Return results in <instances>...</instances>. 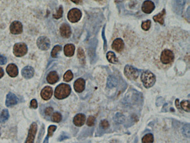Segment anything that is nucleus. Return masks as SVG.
<instances>
[{
    "label": "nucleus",
    "mask_w": 190,
    "mask_h": 143,
    "mask_svg": "<svg viewBox=\"0 0 190 143\" xmlns=\"http://www.w3.org/2000/svg\"><path fill=\"white\" fill-rule=\"evenodd\" d=\"M22 75L25 79H29L33 77L34 75V70L31 66H26L22 70Z\"/></svg>",
    "instance_id": "obj_17"
},
{
    "label": "nucleus",
    "mask_w": 190,
    "mask_h": 143,
    "mask_svg": "<svg viewBox=\"0 0 190 143\" xmlns=\"http://www.w3.org/2000/svg\"><path fill=\"white\" fill-rule=\"evenodd\" d=\"M61 47L59 45H56L53 48V50L51 51V56L54 58H57L58 53L61 50Z\"/></svg>",
    "instance_id": "obj_30"
},
{
    "label": "nucleus",
    "mask_w": 190,
    "mask_h": 143,
    "mask_svg": "<svg viewBox=\"0 0 190 143\" xmlns=\"http://www.w3.org/2000/svg\"><path fill=\"white\" fill-rule=\"evenodd\" d=\"M143 143H153V135L152 134H147L145 135L142 138Z\"/></svg>",
    "instance_id": "obj_27"
},
{
    "label": "nucleus",
    "mask_w": 190,
    "mask_h": 143,
    "mask_svg": "<svg viewBox=\"0 0 190 143\" xmlns=\"http://www.w3.org/2000/svg\"><path fill=\"white\" fill-rule=\"evenodd\" d=\"M53 91L52 88L50 86H45L41 92V96L44 100H48L53 95Z\"/></svg>",
    "instance_id": "obj_16"
},
{
    "label": "nucleus",
    "mask_w": 190,
    "mask_h": 143,
    "mask_svg": "<svg viewBox=\"0 0 190 143\" xmlns=\"http://www.w3.org/2000/svg\"><path fill=\"white\" fill-rule=\"evenodd\" d=\"M112 48L116 52L121 53L123 50L124 48V42L121 39H116L114 40L112 45Z\"/></svg>",
    "instance_id": "obj_11"
},
{
    "label": "nucleus",
    "mask_w": 190,
    "mask_h": 143,
    "mask_svg": "<svg viewBox=\"0 0 190 143\" xmlns=\"http://www.w3.org/2000/svg\"><path fill=\"white\" fill-rule=\"evenodd\" d=\"M63 9L62 6H60L57 11V12L55 14L53 15V17H54V18L56 19H60L63 16Z\"/></svg>",
    "instance_id": "obj_34"
},
{
    "label": "nucleus",
    "mask_w": 190,
    "mask_h": 143,
    "mask_svg": "<svg viewBox=\"0 0 190 143\" xmlns=\"http://www.w3.org/2000/svg\"><path fill=\"white\" fill-rule=\"evenodd\" d=\"M37 124L36 122H33L30 127L29 134L25 143H34V139L37 131Z\"/></svg>",
    "instance_id": "obj_8"
},
{
    "label": "nucleus",
    "mask_w": 190,
    "mask_h": 143,
    "mask_svg": "<svg viewBox=\"0 0 190 143\" xmlns=\"http://www.w3.org/2000/svg\"><path fill=\"white\" fill-rule=\"evenodd\" d=\"M7 62V58L5 56L0 55V65H5Z\"/></svg>",
    "instance_id": "obj_41"
},
{
    "label": "nucleus",
    "mask_w": 190,
    "mask_h": 143,
    "mask_svg": "<svg viewBox=\"0 0 190 143\" xmlns=\"http://www.w3.org/2000/svg\"><path fill=\"white\" fill-rule=\"evenodd\" d=\"M56 129V127L55 125H51L49 127H48V135L45 139L43 143H48V140L49 138L53 136V133L55 132Z\"/></svg>",
    "instance_id": "obj_24"
},
{
    "label": "nucleus",
    "mask_w": 190,
    "mask_h": 143,
    "mask_svg": "<svg viewBox=\"0 0 190 143\" xmlns=\"http://www.w3.org/2000/svg\"><path fill=\"white\" fill-rule=\"evenodd\" d=\"M117 85V80L113 76H109L107 81V86L109 88H112L116 86Z\"/></svg>",
    "instance_id": "obj_25"
},
{
    "label": "nucleus",
    "mask_w": 190,
    "mask_h": 143,
    "mask_svg": "<svg viewBox=\"0 0 190 143\" xmlns=\"http://www.w3.org/2000/svg\"><path fill=\"white\" fill-rule=\"evenodd\" d=\"M107 58L108 59V60L112 64H116L118 61L115 53L112 51H109L107 53Z\"/></svg>",
    "instance_id": "obj_23"
},
{
    "label": "nucleus",
    "mask_w": 190,
    "mask_h": 143,
    "mask_svg": "<svg viewBox=\"0 0 190 143\" xmlns=\"http://www.w3.org/2000/svg\"><path fill=\"white\" fill-rule=\"evenodd\" d=\"M73 78V74L70 70H68L64 75V80L66 82H69Z\"/></svg>",
    "instance_id": "obj_31"
},
{
    "label": "nucleus",
    "mask_w": 190,
    "mask_h": 143,
    "mask_svg": "<svg viewBox=\"0 0 190 143\" xmlns=\"http://www.w3.org/2000/svg\"><path fill=\"white\" fill-rule=\"evenodd\" d=\"M78 57L80 60H83V59L84 60V53L82 48H80L78 49Z\"/></svg>",
    "instance_id": "obj_36"
},
{
    "label": "nucleus",
    "mask_w": 190,
    "mask_h": 143,
    "mask_svg": "<svg viewBox=\"0 0 190 143\" xmlns=\"http://www.w3.org/2000/svg\"><path fill=\"white\" fill-rule=\"evenodd\" d=\"M89 48V55L91 60H93L95 57V48H96V40H93L90 43Z\"/></svg>",
    "instance_id": "obj_21"
},
{
    "label": "nucleus",
    "mask_w": 190,
    "mask_h": 143,
    "mask_svg": "<svg viewBox=\"0 0 190 143\" xmlns=\"http://www.w3.org/2000/svg\"><path fill=\"white\" fill-rule=\"evenodd\" d=\"M165 15H166V11L164 9L160 13L153 17V20L155 22H159L161 25H163L164 24V17L165 16Z\"/></svg>",
    "instance_id": "obj_22"
},
{
    "label": "nucleus",
    "mask_w": 190,
    "mask_h": 143,
    "mask_svg": "<svg viewBox=\"0 0 190 143\" xmlns=\"http://www.w3.org/2000/svg\"><path fill=\"white\" fill-rule=\"evenodd\" d=\"M64 53L68 57H71L74 55L75 46L73 44H67L64 46Z\"/></svg>",
    "instance_id": "obj_20"
},
{
    "label": "nucleus",
    "mask_w": 190,
    "mask_h": 143,
    "mask_svg": "<svg viewBox=\"0 0 190 143\" xmlns=\"http://www.w3.org/2000/svg\"><path fill=\"white\" fill-rule=\"evenodd\" d=\"M6 72L8 75L12 77H16L19 74L18 68L16 65L13 64H9L7 68Z\"/></svg>",
    "instance_id": "obj_15"
},
{
    "label": "nucleus",
    "mask_w": 190,
    "mask_h": 143,
    "mask_svg": "<svg viewBox=\"0 0 190 143\" xmlns=\"http://www.w3.org/2000/svg\"><path fill=\"white\" fill-rule=\"evenodd\" d=\"M154 8H155V6L154 3L150 0L145 1L142 6L143 12L147 14L151 13L154 10Z\"/></svg>",
    "instance_id": "obj_10"
},
{
    "label": "nucleus",
    "mask_w": 190,
    "mask_h": 143,
    "mask_svg": "<svg viewBox=\"0 0 190 143\" xmlns=\"http://www.w3.org/2000/svg\"><path fill=\"white\" fill-rule=\"evenodd\" d=\"M71 93V88L66 84H61L56 88L55 96L58 99L66 98Z\"/></svg>",
    "instance_id": "obj_1"
},
{
    "label": "nucleus",
    "mask_w": 190,
    "mask_h": 143,
    "mask_svg": "<svg viewBox=\"0 0 190 143\" xmlns=\"http://www.w3.org/2000/svg\"><path fill=\"white\" fill-rule=\"evenodd\" d=\"M71 1L72 2L76 3V4H79L81 2L82 0H71Z\"/></svg>",
    "instance_id": "obj_44"
},
{
    "label": "nucleus",
    "mask_w": 190,
    "mask_h": 143,
    "mask_svg": "<svg viewBox=\"0 0 190 143\" xmlns=\"http://www.w3.org/2000/svg\"><path fill=\"white\" fill-rule=\"evenodd\" d=\"M27 46L24 43H17L13 46V54L16 57H22L27 53Z\"/></svg>",
    "instance_id": "obj_4"
},
{
    "label": "nucleus",
    "mask_w": 190,
    "mask_h": 143,
    "mask_svg": "<svg viewBox=\"0 0 190 143\" xmlns=\"http://www.w3.org/2000/svg\"><path fill=\"white\" fill-rule=\"evenodd\" d=\"M180 106L185 111L190 112V101L188 100H183L180 104Z\"/></svg>",
    "instance_id": "obj_28"
},
{
    "label": "nucleus",
    "mask_w": 190,
    "mask_h": 143,
    "mask_svg": "<svg viewBox=\"0 0 190 143\" xmlns=\"http://www.w3.org/2000/svg\"><path fill=\"white\" fill-rule=\"evenodd\" d=\"M18 102V99L16 96L12 93H8L6 97V105L7 107H11L16 105Z\"/></svg>",
    "instance_id": "obj_14"
},
{
    "label": "nucleus",
    "mask_w": 190,
    "mask_h": 143,
    "mask_svg": "<svg viewBox=\"0 0 190 143\" xmlns=\"http://www.w3.org/2000/svg\"><path fill=\"white\" fill-rule=\"evenodd\" d=\"M104 29L105 27L103 28V32H102V36H103V40H104V51H106L107 50V42H106V37L104 35Z\"/></svg>",
    "instance_id": "obj_42"
},
{
    "label": "nucleus",
    "mask_w": 190,
    "mask_h": 143,
    "mask_svg": "<svg viewBox=\"0 0 190 143\" xmlns=\"http://www.w3.org/2000/svg\"><path fill=\"white\" fill-rule=\"evenodd\" d=\"M183 133L185 135V136H187L188 138L190 137V124L185 125V126L183 127Z\"/></svg>",
    "instance_id": "obj_32"
},
{
    "label": "nucleus",
    "mask_w": 190,
    "mask_h": 143,
    "mask_svg": "<svg viewBox=\"0 0 190 143\" xmlns=\"http://www.w3.org/2000/svg\"><path fill=\"white\" fill-rule=\"evenodd\" d=\"M85 86V81L84 80L80 78L77 79L74 82V90H75L77 93H82L84 90Z\"/></svg>",
    "instance_id": "obj_13"
},
{
    "label": "nucleus",
    "mask_w": 190,
    "mask_h": 143,
    "mask_svg": "<svg viewBox=\"0 0 190 143\" xmlns=\"http://www.w3.org/2000/svg\"><path fill=\"white\" fill-rule=\"evenodd\" d=\"M3 75H4V72H3V69L0 67V79L1 77H2Z\"/></svg>",
    "instance_id": "obj_43"
},
{
    "label": "nucleus",
    "mask_w": 190,
    "mask_h": 143,
    "mask_svg": "<svg viewBox=\"0 0 190 143\" xmlns=\"http://www.w3.org/2000/svg\"><path fill=\"white\" fill-rule=\"evenodd\" d=\"M100 127H102L104 129H106L107 128H108L109 124V122L107 120H102L100 124Z\"/></svg>",
    "instance_id": "obj_37"
},
{
    "label": "nucleus",
    "mask_w": 190,
    "mask_h": 143,
    "mask_svg": "<svg viewBox=\"0 0 190 143\" xmlns=\"http://www.w3.org/2000/svg\"><path fill=\"white\" fill-rule=\"evenodd\" d=\"M124 72L125 76L131 80L137 79L139 75V72L137 69L130 65L126 66L124 68Z\"/></svg>",
    "instance_id": "obj_5"
},
{
    "label": "nucleus",
    "mask_w": 190,
    "mask_h": 143,
    "mask_svg": "<svg viewBox=\"0 0 190 143\" xmlns=\"http://www.w3.org/2000/svg\"><path fill=\"white\" fill-rule=\"evenodd\" d=\"M60 32L62 37L64 38H69L71 36V28L68 24H62L60 28Z\"/></svg>",
    "instance_id": "obj_12"
},
{
    "label": "nucleus",
    "mask_w": 190,
    "mask_h": 143,
    "mask_svg": "<svg viewBox=\"0 0 190 143\" xmlns=\"http://www.w3.org/2000/svg\"><path fill=\"white\" fill-rule=\"evenodd\" d=\"M174 2L178 6L182 7L185 5L186 0H174Z\"/></svg>",
    "instance_id": "obj_38"
},
{
    "label": "nucleus",
    "mask_w": 190,
    "mask_h": 143,
    "mask_svg": "<svg viewBox=\"0 0 190 143\" xmlns=\"http://www.w3.org/2000/svg\"><path fill=\"white\" fill-rule=\"evenodd\" d=\"M46 79L49 84H54L58 81L59 77L56 72H51L48 74Z\"/></svg>",
    "instance_id": "obj_19"
},
{
    "label": "nucleus",
    "mask_w": 190,
    "mask_h": 143,
    "mask_svg": "<svg viewBox=\"0 0 190 143\" xmlns=\"http://www.w3.org/2000/svg\"><path fill=\"white\" fill-rule=\"evenodd\" d=\"M151 21L150 20H147L145 21H143L142 24V28L143 30L145 31H148L150 29Z\"/></svg>",
    "instance_id": "obj_33"
},
{
    "label": "nucleus",
    "mask_w": 190,
    "mask_h": 143,
    "mask_svg": "<svg viewBox=\"0 0 190 143\" xmlns=\"http://www.w3.org/2000/svg\"><path fill=\"white\" fill-rule=\"evenodd\" d=\"M174 53L170 50L165 49L161 53L160 60L161 62L164 65L171 64L174 61Z\"/></svg>",
    "instance_id": "obj_3"
},
{
    "label": "nucleus",
    "mask_w": 190,
    "mask_h": 143,
    "mask_svg": "<svg viewBox=\"0 0 190 143\" xmlns=\"http://www.w3.org/2000/svg\"><path fill=\"white\" fill-rule=\"evenodd\" d=\"M51 119H52V121L54 122H59L62 119V116L60 113H59L58 112H56L53 114L52 117H51Z\"/></svg>",
    "instance_id": "obj_29"
},
{
    "label": "nucleus",
    "mask_w": 190,
    "mask_h": 143,
    "mask_svg": "<svg viewBox=\"0 0 190 143\" xmlns=\"http://www.w3.org/2000/svg\"><path fill=\"white\" fill-rule=\"evenodd\" d=\"M95 1H102V0H95Z\"/></svg>",
    "instance_id": "obj_45"
},
{
    "label": "nucleus",
    "mask_w": 190,
    "mask_h": 143,
    "mask_svg": "<svg viewBox=\"0 0 190 143\" xmlns=\"http://www.w3.org/2000/svg\"><path fill=\"white\" fill-rule=\"evenodd\" d=\"M141 80L145 88H151L155 84L156 77L152 72L146 71L143 72L141 75Z\"/></svg>",
    "instance_id": "obj_2"
},
{
    "label": "nucleus",
    "mask_w": 190,
    "mask_h": 143,
    "mask_svg": "<svg viewBox=\"0 0 190 143\" xmlns=\"http://www.w3.org/2000/svg\"><path fill=\"white\" fill-rule=\"evenodd\" d=\"M10 30L12 34H20L22 33V30H23L22 25L20 22L17 21H13L12 24H11Z\"/></svg>",
    "instance_id": "obj_9"
},
{
    "label": "nucleus",
    "mask_w": 190,
    "mask_h": 143,
    "mask_svg": "<svg viewBox=\"0 0 190 143\" xmlns=\"http://www.w3.org/2000/svg\"><path fill=\"white\" fill-rule=\"evenodd\" d=\"M53 109L51 107H48L46 109H45V114L47 116H50L51 114L53 113Z\"/></svg>",
    "instance_id": "obj_40"
},
{
    "label": "nucleus",
    "mask_w": 190,
    "mask_h": 143,
    "mask_svg": "<svg viewBox=\"0 0 190 143\" xmlns=\"http://www.w3.org/2000/svg\"><path fill=\"white\" fill-rule=\"evenodd\" d=\"M37 45L40 50H47L50 48V40L47 37L41 36L37 39Z\"/></svg>",
    "instance_id": "obj_7"
},
{
    "label": "nucleus",
    "mask_w": 190,
    "mask_h": 143,
    "mask_svg": "<svg viewBox=\"0 0 190 143\" xmlns=\"http://www.w3.org/2000/svg\"><path fill=\"white\" fill-rule=\"evenodd\" d=\"M95 118L93 116H90L88 119L87 124L89 127H92L95 124Z\"/></svg>",
    "instance_id": "obj_35"
},
{
    "label": "nucleus",
    "mask_w": 190,
    "mask_h": 143,
    "mask_svg": "<svg viewBox=\"0 0 190 143\" xmlns=\"http://www.w3.org/2000/svg\"><path fill=\"white\" fill-rule=\"evenodd\" d=\"M86 117L83 114H78L75 115L73 119V122L77 127H82L85 122Z\"/></svg>",
    "instance_id": "obj_18"
},
{
    "label": "nucleus",
    "mask_w": 190,
    "mask_h": 143,
    "mask_svg": "<svg viewBox=\"0 0 190 143\" xmlns=\"http://www.w3.org/2000/svg\"><path fill=\"white\" fill-rule=\"evenodd\" d=\"M82 12L78 8H73L69 11L68 14V19L69 21L75 23L79 21L82 17Z\"/></svg>",
    "instance_id": "obj_6"
},
{
    "label": "nucleus",
    "mask_w": 190,
    "mask_h": 143,
    "mask_svg": "<svg viewBox=\"0 0 190 143\" xmlns=\"http://www.w3.org/2000/svg\"><path fill=\"white\" fill-rule=\"evenodd\" d=\"M9 118V113L7 109H4L0 114V122H5Z\"/></svg>",
    "instance_id": "obj_26"
},
{
    "label": "nucleus",
    "mask_w": 190,
    "mask_h": 143,
    "mask_svg": "<svg viewBox=\"0 0 190 143\" xmlns=\"http://www.w3.org/2000/svg\"><path fill=\"white\" fill-rule=\"evenodd\" d=\"M30 107L33 109H36L37 108V102L36 100L33 99L31 101Z\"/></svg>",
    "instance_id": "obj_39"
}]
</instances>
